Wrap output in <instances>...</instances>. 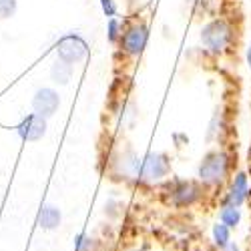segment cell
Returning a JSON list of instances; mask_svg holds the SVG:
<instances>
[{
	"label": "cell",
	"instance_id": "277c9868",
	"mask_svg": "<svg viewBox=\"0 0 251 251\" xmlns=\"http://www.w3.org/2000/svg\"><path fill=\"white\" fill-rule=\"evenodd\" d=\"M203 191L199 183L195 181H183V179H175L169 187V205L185 209V207H191L201 199Z\"/></svg>",
	"mask_w": 251,
	"mask_h": 251
},
{
	"label": "cell",
	"instance_id": "52a82bcc",
	"mask_svg": "<svg viewBox=\"0 0 251 251\" xmlns=\"http://www.w3.org/2000/svg\"><path fill=\"white\" fill-rule=\"evenodd\" d=\"M60 107V97L54 89L50 87H43V89H38L32 97V111L40 117H52Z\"/></svg>",
	"mask_w": 251,
	"mask_h": 251
},
{
	"label": "cell",
	"instance_id": "ac0fdd59",
	"mask_svg": "<svg viewBox=\"0 0 251 251\" xmlns=\"http://www.w3.org/2000/svg\"><path fill=\"white\" fill-rule=\"evenodd\" d=\"M223 251H241V249H239V245H237V243H233V241H231V243H229Z\"/></svg>",
	"mask_w": 251,
	"mask_h": 251
},
{
	"label": "cell",
	"instance_id": "ba28073f",
	"mask_svg": "<svg viewBox=\"0 0 251 251\" xmlns=\"http://www.w3.org/2000/svg\"><path fill=\"white\" fill-rule=\"evenodd\" d=\"M16 133L23 141H40L47 133V119L36 113H30L16 125Z\"/></svg>",
	"mask_w": 251,
	"mask_h": 251
},
{
	"label": "cell",
	"instance_id": "30bf717a",
	"mask_svg": "<svg viewBox=\"0 0 251 251\" xmlns=\"http://www.w3.org/2000/svg\"><path fill=\"white\" fill-rule=\"evenodd\" d=\"M62 223V213L60 209L56 205H43V209L38 211V227L45 229V231H54V229H58Z\"/></svg>",
	"mask_w": 251,
	"mask_h": 251
},
{
	"label": "cell",
	"instance_id": "3957f363",
	"mask_svg": "<svg viewBox=\"0 0 251 251\" xmlns=\"http://www.w3.org/2000/svg\"><path fill=\"white\" fill-rule=\"evenodd\" d=\"M201 45L213 54H221L225 52L229 47L233 45L235 32L231 28V25L227 23L225 18H213L211 23H207L201 28Z\"/></svg>",
	"mask_w": 251,
	"mask_h": 251
},
{
	"label": "cell",
	"instance_id": "9a60e30c",
	"mask_svg": "<svg viewBox=\"0 0 251 251\" xmlns=\"http://www.w3.org/2000/svg\"><path fill=\"white\" fill-rule=\"evenodd\" d=\"M16 6H18V0H0V18L4 20V18L14 16Z\"/></svg>",
	"mask_w": 251,
	"mask_h": 251
},
{
	"label": "cell",
	"instance_id": "7a4b0ae2",
	"mask_svg": "<svg viewBox=\"0 0 251 251\" xmlns=\"http://www.w3.org/2000/svg\"><path fill=\"white\" fill-rule=\"evenodd\" d=\"M229 169H231V157H229V153L215 149V151H209L201 159L197 167V179L199 183L207 187H217L227 181Z\"/></svg>",
	"mask_w": 251,
	"mask_h": 251
},
{
	"label": "cell",
	"instance_id": "ffe728a7",
	"mask_svg": "<svg viewBox=\"0 0 251 251\" xmlns=\"http://www.w3.org/2000/svg\"><path fill=\"white\" fill-rule=\"evenodd\" d=\"M129 251H149V249H145V247H137V249H129Z\"/></svg>",
	"mask_w": 251,
	"mask_h": 251
},
{
	"label": "cell",
	"instance_id": "8fae6325",
	"mask_svg": "<svg viewBox=\"0 0 251 251\" xmlns=\"http://www.w3.org/2000/svg\"><path fill=\"white\" fill-rule=\"evenodd\" d=\"M50 78H52L54 85H60V87L69 85L71 78H73V65L56 58V62L50 67Z\"/></svg>",
	"mask_w": 251,
	"mask_h": 251
},
{
	"label": "cell",
	"instance_id": "9c48e42d",
	"mask_svg": "<svg viewBox=\"0 0 251 251\" xmlns=\"http://www.w3.org/2000/svg\"><path fill=\"white\" fill-rule=\"evenodd\" d=\"M247 195H249V179H247V175H245L243 171H239V173H235L231 185H229V191H227V195H225V203H227V205L241 207V205L245 203ZM225 203H223V205H225Z\"/></svg>",
	"mask_w": 251,
	"mask_h": 251
},
{
	"label": "cell",
	"instance_id": "8992f818",
	"mask_svg": "<svg viewBox=\"0 0 251 251\" xmlns=\"http://www.w3.org/2000/svg\"><path fill=\"white\" fill-rule=\"evenodd\" d=\"M147 40H149V28L143 23H135L123 30L121 49L129 56H141V52L147 47Z\"/></svg>",
	"mask_w": 251,
	"mask_h": 251
},
{
	"label": "cell",
	"instance_id": "6da1fadb",
	"mask_svg": "<svg viewBox=\"0 0 251 251\" xmlns=\"http://www.w3.org/2000/svg\"><path fill=\"white\" fill-rule=\"evenodd\" d=\"M117 167L123 177H131L141 183H161L171 173V159L165 153H145L137 155L125 151L117 159Z\"/></svg>",
	"mask_w": 251,
	"mask_h": 251
},
{
	"label": "cell",
	"instance_id": "2e32d148",
	"mask_svg": "<svg viewBox=\"0 0 251 251\" xmlns=\"http://www.w3.org/2000/svg\"><path fill=\"white\" fill-rule=\"evenodd\" d=\"M93 247H95V241L91 237H87L85 233L75 237V249L76 251H93Z\"/></svg>",
	"mask_w": 251,
	"mask_h": 251
},
{
	"label": "cell",
	"instance_id": "e0dca14e",
	"mask_svg": "<svg viewBox=\"0 0 251 251\" xmlns=\"http://www.w3.org/2000/svg\"><path fill=\"white\" fill-rule=\"evenodd\" d=\"M100 6H102V12L107 14L109 18L117 16V4H115V0H100Z\"/></svg>",
	"mask_w": 251,
	"mask_h": 251
},
{
	"label": "cell",
	"instance_id": "7c38bea8",
	"mask_svg": "<svg viewBox=\"0 0 251 251\" xmlns=\"http://www.w3.org/2000/svg\"><path fill=\"white\" fill-rule=\"evenodd\" d=\"M219 221L225 223L229 229H235L239 223H241V207H235V205H223L221 211H219Z\"/></svg>",
	"mask_w": 251,
	"mask_h": 251
},
{
	"label": "cell",
	"instance_id": "d6986e66",
	"mask_svg": "<svg viewBox=\"0 0 251 251\" xmlns=\"http://www.w3.org/2000/svg\"><path fill=\"white\" fill-rule=\"evenodd\" d=\"M245 60H247V67L251 69V43H249V47H247V52H245Z\"/></svg>",
	"mask_w": 251,
	"mask_h": 251
},
{
	"label": "cell",
	"instance_id": "5b68a950",
	"mask_svg": "<svg viewBox=\"0 0 251 251\" xmlns=\"http://www.w3.org/2000/svg\"><path fill=\"white\" fill-rule=\"evenodd\" d=\"M87 54H89L87 40L82 36H78V34H75V32L65 34L56 45L58 60H65V62H69V65H76V62H80Z\"/></svg>",
	"mask_w": 251,
	"mask_h": 251
},
{
	"label": "cell",
	"instance_id": "5bb4252c",
	"mask_svg": "<svg viewBox=\"0 0 251 251\" xmlns=\"http://www.w3.org/2000/svg\"><path fill=\"white\" fill-rule=\"evenodd\" d=\"M107 36H109V40H111V43H119V40H121V36H123V23H121V20H119L117 16L109 18Z\"/></svg>",
	"mask_w": 251,
	"mask_h": 251
},
{
	"label": "cell",
	"instance_id": "4fadbf2b",
	"mask_svg": "<svg viewBox=\"0 0 251 251\" xmlns=\"http://www.w3.org/2000/svg\"><path fill=\"white\" fill-rule=\"evenodd\" d=\"M211 237H213V243L223 251L229 243H231V229H229L225 223L217 221V223L211 227Z\"/></svg>",
	"mask_w": 251,
	"mask_h": 251
}]
</instances>
